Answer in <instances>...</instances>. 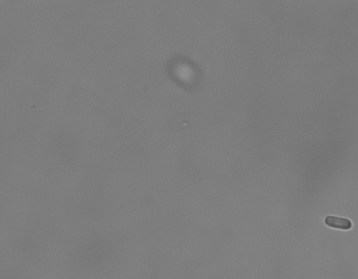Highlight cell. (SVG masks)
<instances>
[{"instance_id": "cell-1", "label": "cell", "mask_w": 358, "mask_h": 279, "mask_svg": "<svg viewBox=\"0 0 358 279\" xmlns=\"http://www.w3.org/2000/svg\"><path fill=\"white\" fill-rule=\"evenodd\" d=\"M325 223L327 226L334 229H341V230H349L351 229V221L348 219L341 218L335 216H328L325 218Z\"/></svg>"}]
</instances>
